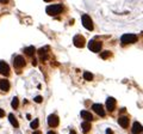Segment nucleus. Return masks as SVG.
<instances>
[{
	"mask_svg": "<svg viewBox=\"0 0 143 134\" xmlns=\"http://www.w3.org/2000/svg\"><path fill=\"white\" fill-rule=\"evenodd\" d=\"M45 11L49 16H56L63 11V6L62 5H50L45 9Z\"/></svg>",
	"mask_w": 143,
	"mask_h": 134,
	"instance_id": "f257e3e1",
	"label": "nucleus"
},
{
	"mask_svg": "<svg viewBox=\"0 0 143 134\" xmlns=\"http://www.w3.org/2000/svg\"><path fill=\"white\" fill-rule=\"evenodd\" d=\"M137 40H138V37H137L136 35H134V34H125V35H123L122 38H120V41H122L123 45L135 43V42H137Z\"/></svg>",
	"mask_w": 143,
	"mask_h": 134,
	"instance_id": "f03ea898",
	"label": "nucleus"
},
{
	"mask_svg": "<svg viewBox=\"0 0 143 134\" xmlns=\"http://www.w3.org/2000/svg\"><path fill=\"white\" fill-rule=\"evenodd\" d=\"M101 47H103V43L101 42H98V41H94V40H91L88 42V49L94 52V53H98L101 50Z\"/></svg>",
	"mask_w": 143,
	"mask_h": 134,
	"instance_id": "7ed1b4c3",
	"label": "nucleus"
},
{
	"mask_svg": "<svg viewBox=\"0 0 143 134\" xmlns=\"http://www.w3.org/2000/svg\"><path fill=\"white\" fill-rule=\"evenodd\" d=\"M81 22H82V25H84L87 30H93V23H92V19L89 18V16L82 15Z\"/></svg>",
	"mask_w": 143,
	"mask_h": 134,
	"instance_id": "20e7f679",
	"label": "nucleus"
},
{
	"mask_svg": "<svg viewBox=\"0 0 143 134\" xmlns=\"http://www.w3.org/2000/svg\"><path fill=\"white\" fill-rule=\"evenodd\" d=\"M73 42H74V45L75 47H78V48H82L84 45H85V38L81 36V35H76V36H74V40H73Z\"/></svg>",
	"mask_w": 143,
	"mask_h": 134,
	"instance_id": "39448f33",
	"label": "nucleus"
},
{
	"mask_svg": "<svg viewBox=\"0 0 143 134\" xmlns=\"http://www.w3.org/2000/svg\"><path fill=\"white\" fill-rule=\"evenodd\" d=\"M13 65L16 68H22V67H24L25 66V60L23 56H20V55H18V56H16L13 60Z\"/></svg>",
	"mask_w": 143,
	"mask_h": 134,
	"instance_id": "423d86ee",
	"label": "nucleus"
},
{
	"mask_svg": "<svg viewBox=\"0 0 143 134\" xmlns=\"http://www.w3.org/2000/svg\"><path fill=\"white\" fill-rule=\"evenodd\" d=\"M92 109L99 115V116H101V117H104L105 116V110H104V108H103V105L101 104H93L92 105Z\"/></svg>",
	"mask_w": 143,
	"mask_h": 134,
	"instance_id": "0eeeda50",
	"label": "nucleus"
},
{
	"mask_svg": "<svg viewBox=\"0 0 143 134\" xmlns=\"http://www.w3.org/2000/svg\"><path fill=\"white\" fill-rule=\"evenodd\" d=\"M106 108L109 111H113L114 108H116V99L113 97H109L106 99Z\"/></svg>",
	"mask_w": 143,
	"mask_h": 134,
	"instance_id": "6e6552de",
	"label": "nucleus"
},
{
	"mask_svg": "<svg viewBox=\"0 0 143 134\" xmlns=\"http://www.w3.org/2000/svg\"><path fill=\"white\" fill-rule=\"evenodd\" d=\"M0 73L4 75H8L10 73V67L5 61H0Z\"/></svg>",
	"mask_w": 143,
	"mask_h": 134,
	"instance_id": "1a4fd4ad",
	"label": "nucleus"
},
{
	"mask_svg": "<svg viewBox=\"0 0 143 134\" xmlns=\"http://www.w3.org/2000/svg\"><path fill=\"white\" fill-rule=\"evenodd\" d=\"M48 125L50 127H56L57 125H58V117H57L56 115H54V114L49 115V117H48Z\"/></svg>",
	"mask_w": 143,
	"mask_h": 134,
	"instance_id": "9d476101",
	"label": "nucleus"
},
{
	"mask_svg": "<svg viewBox=\"0 0 143 134\" xmlns=\"http://www.w3.org/2000/svg\"><path fill=\"white\" fill-rule=\"evenodd\" d=\"M132 133L134 134H140V133H143V127L142 125L140 123V122H134V125H132Z\"/></svg>",
	"mask_w": 143,
	"mask_h": 134,
	"instance_id": "9b49d317",
	"label": "nucleus"
},
{
	"mask_svg": "<svg viewBox=\"0 0 143 134\" xmlns=\"http://www.w3.org/2000/svg\"><path fill=\"white\" fill-rule=\"evenodd\" d=\"M118 123H119L120 127H123V128H128L129 127V119L127 117V116H120V117L118 119Z\"/></svg>",
	"mask_w": 143,
	"mask_h": 134,
	"instance_id": "f8f14e48",
	"label": "nucleus"
},
{
	"mask_svg": "<svg viewBox=\"0 0 143 134\" xmlns=\"http://www.w3.org/2000/svg\"><path fill=\"white\" fill-rule=\"evenodd\" d=\"M8 89H10V81L6 80V79L0 80V90H2V91H7Z\"/></svg>",
	"mask_w": 143,
	"mask_h": 134,
	"instance_id": "ddd939ff",
	"label": "nucleus"
},
{
	"mask_svg": "<svg viewBox=\"0 0 143 134\" xmlns=\"http://www.w3.org/2000/svg\"><path fill=\"white\" fill-rule=\"evenodd\" d=\"M81 117L85 120V121H92V120H93L92 114H91L89 111H87V110H82V111H81Z\"/></svg>",
	"mask_w": 143,
	"mask_h": 134,
	"instance_id": "4468645a",
	"label": "nucleus"
},
{
	"mask_svg": "<svg viewBox=\"0 0 143 134\" xmlns=\"http://www.w3.org/2000/svg\"><path fill=\"white\" fill-rule=\"evenodd\" d=\"M47 49H48V47L38 49V54L41 55V59H42V60H47V59H48V55H47V53H45V50H47Z\"/></svg>",
	"mask_w": 143,
	"mask_h": 134,
	"instance_id": "2eb2a0df",
	"label": "nucleus"
},
{
	"mask_svg": "<svg viewBox=\"0 0 143 134\" xmlns=\"http://www.w3.org/2000/svg\"><path fill=\"white\" fill-rule=\"evenodd\" d=\"M8 120H10V122H11V125H12L13 127H16V128H17V127L19 126V123H18V121L16 120V117H14L13 114H10V115H8Z\"/></svg>",
	"mask_w": 143,
	"mask_h": 134,
	"instance_id": "dca6fc26",
	"label": "nucleus"
},
{
	"mask_svg": "<svg viewBox=\"0 0 143 134\" xmlns=\"http://www.w3.org/2000/svg\"><path fill=\"white\" fill-rule=\"evenodd\" d=\"M24 53L26 54V55H33V53H35V47L33 45H30V47H26V48H24Z\"/></svg>",
	"mask_w": 143,
	"mask_h": 134,
	"instance_id": "f3484780",
	"label": "nucleus"
},
{
	"mask_svg": "<svg viewBox=\"0 0 143 134\" xmlns=\"http://www.w3.org/2000/svg\"><path fill=\"white\" fill-rule=\"evenodd\" d=\"M81 128H82L84 132H88V131L91 129V123H89V121H85V122H82Z\"/></svg>",
	"mask_w": 143,
	"mask_h": 134,
	"instance_id": "a211bd4d",
	"label": "nucleus"
},
{
	"mask_svg": "<svg viewBox=\"0 0 143 134\" xmlns=\"http://www.w3.org/2000/svg\"><path fill=\"white\" fill-rule=\"evenodd\" d=\"M38 125H40V121H38V119H35L31 123H30V127L32 128V129H36L37 127H38Z\"/></svg>",
	"mask_w": 143,
	"mask_h": 134,
	"instance_id": "6ab92c4d",
	"label": "nucleus"
},
{
	"mask_svg": "<svg viewBox=\"0 0 143 134\" xmlns=\"http://www.w3.org/2000/svg\"><path fill=\"white\" fill-rule=\"evenodd\" d=\"M84 78H85L87 81H91V80L93 79V74H92L91 72H85V73H84Z\"/></svg>",
	"mask_w": 143,
	"mask_h": 134,
	"instance_id": "aec40b11",
	"label": "nucleus"
},
{
	"mask_svg": "<svg viewBox=\"0 0 143 134\" xmlns=\"http://www.w3.org/2000/svg\"><path fill=\"white\" fill-rule=\"evenodd\" d=\"M110 55H112V54H111V52H107V50L100 53V58H101V59H107Z\"/></svg>",
	"mask_w": 143,
	"mask_h": 134,
	"instance_id": "412c9836",
	"label": "nucleus"
},
{
	"mask_svg": "<svg viewBox=\"0 0 143 134\" xmlns=\"http://www.w3.org/2000/svg\"><path fill=\"white\" fill-rule=\"evenodd\" d=\"M18 104H19V101H18L17 97H14L13 99H12V103H11L12 108H13V109H17V108H18Z\"/></svg>",
	"mask_w": 143,
	"mask_h": 134,
	"instance_id": "4be33fe9",
	"label": "nucleus"
},
{
	"mask_svg": "<svg viewBox=\"0 0 143 134\" xmlns=\"http://www.w3.org/2000/svg\"><path fill=\"white\" fill-rule=\"evenodd\" d=\"M42 101H43L42 96H36V97H35V102H36V103H41Z\"/></svg>",
	"mask_w": 143,
	"mask_h": 134,
	"instance_id": "5701e85b",
	"label": "nucleus"
},
{
	"mask_svg": "<svg viewBox=\"0 0 143 134\" xmlns=\"http://www.w3.org/2000/svg\"><path fill=\"white\" fill-rule=\"evenodd\" d=\"M5 116V111L2 109H0V117H4Z\"/></svg>",
	"mask_w": 143,
	"mask_h": 134,
	"instance_id": "b1692460",
	"label": "nucleus"
},
{
	"mask_svg": "<svg viewBox=\"0 0 143 134\" xmlns=\"http://www.w3.org/2000/svg\"><path fill=\"white\" fill-rule=\"evenodd\" d=\"M106 134H112V131L111 129H106Z\"/></svg>",
	"mask_w": 143,
	"mask_h": 134,
	"instance_id": "393cba45",
	"label": "nucleus"
},
{
	"mask_svg": "<svg viewBox=\"0 0 143 134\" xmlns=\"http://www.w3.org/2000/svg\"><path fill=\"white\" fill-rule=\"evenodd\" d=\"M7 1H8V0H0L1 4H7Z\"/></svg>",
	"mask_w": 143,
	"mask_h": 134,
	"instance_id": "a878e982",
	"label": "nucleus"
},
{
	"mask_svg": "<svg viewBox=\"0 0 143 134\" xmlns=\"http://www.w3.org/2000/svg\"><path fill=\"white\" fill-rule=\"evenodd\" d=\"M36 63H37V61H36V60H32V65L36 66Z\"/></svg>",
	"mask_w": 143,
	"mask_h": 134,
	"instance_id": "bb28decb",
	"label": "nucleus"
},
{
	"mask_svg": "<svg viewBox=\"0 0 143 134\" xmlns=\"http://www.w3.org/2000/svg\"><path fill=\"white\" fill-rule=\"evenodd\" d=\"M33 134H42V133H41L40 131H35V132H33Z\"/></svg>",
	"mask_w": 143,
	"mask_h": 134,
	"instance_id": "cd10ccee",
	"label": "nucleus"
},
{
	"mask_svg": "<svg viewBox=\"0 0 143 134\" xmlns=\"http://www.w3.org/2000/svg\"><path fill=\"white\" fill-rule=\"evenodd\" d=\"M48 134H56V133H55V132H53V131H49V132H48Z\"/></svg>",
	"mask_w": 143,
	"mask_h": 134,
	"instance_id": "c85d7f7f",
	"label": "nucleus"
},
{
	"mask_svg": "<svg viewBox=\"0 0 143 134\" xmlns=\"http://www.w3.org/2000/svg\"><path fill=\"white\" fill-rule=\"evenodd\" d=\"M69 134H75V132H74V131H71V133Z\"/></svg>",
	"mask_w": 143,
	"mask_h": 134,
	"instance_id": "c756f323",
	"label": "nucleus"
},
{
	"mask_svg": "<svg viewBox=\"0 0 143 134\" xmlns=\"http://www.w3.org/2000/svg\"><path fill=\"white\" fill-rule=\"evenodd\" d=\"M44 1H45V2H49V1H51V0H44Z\"/></svg>",
	"mask_w": 143,
	"mask_h": 134,
	"instance_id": "7c9ffc66",
	"label": "nucleus"
}]
</instances>
